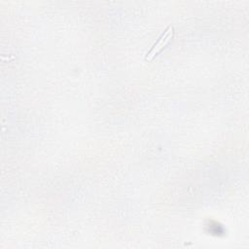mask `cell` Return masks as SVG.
Wrapping results in <instances>:
<instances>
[{"label":"cell","mask_w":249,"mask_h":249,"mask_svg":"<svg viewBox=\"0 0 249 249\" xmlns=\"http://www.w3.org/2000/svg\"><path fill=\"white\" fill-rule=\"evenodd\" d=\"M173 34V27L172 26H168V28L165 30V32L161 35V37L160 38L159 42L152 48V50L149 52V53L146 55L145 59L146 60H151L163 47L166 46V44L168 43V41L171 39Z\"/></svg>","instance_id":"6da1fadb"}]
</instances>
